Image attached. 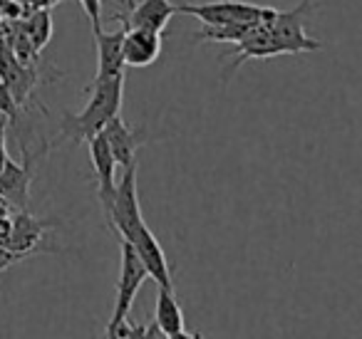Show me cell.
Listing matches in <instances>:
<instances>
[{"mask_svg":"<svg viewBox=\"0 0 362 339\" xmlns=\"http://www.w3.org/2000/svg\"><path fill=\"white\" fill-rule=\"evenodd\" d=\"M90 100L85 109L72 114L65 112L60 121V134L57 141H72V144H87L95 134L105 129L110 119H115L122 112V100H124V75L112 77H95L90 87Z\"/></svg>","mask_w":362,"mask_h":339,"instance_id":"6da1fadb","label":"cell"},{"mask_svg":"<svg viewBox=\"0 0 362 339\" xmlns=\"http://www.w3.org/2000/svg\"><path fill=\"white\" fill-rule=\"evenodd\" d=\"M176 13L197 18L202 25H256L273 18V8L246 3V0H211V3H184Z\"/></svg>","mask_w":362,"mask_h":339,"instance_id":"7a4b0ae2","label":"cell"},{"mask_svg":"<svg viewBox=\"0 0 362 339\" xmlns=\"http://www.w3.org/2000/svg\"><path fill=\"white\" fill-rule=\"evenodd\" d=\"M313 11H315V0H300L291 11H276L266 23L283 55H305V52L322 50V42L305 32V20Z\"/></svg>","mask_w":362,"mask_h":339,"instance_id":"3957f363","label":"cell"},{"mask_svg":"<svg viewBox=\"0 0 362 339\" xmlns=\"http://www.w3.org/2000/svg\"><path fill=\"white\" fill-rule=\"evenodd\" d=\"M119 248H122V265H119V280H117L115 309H112V319L107 322V329H105L107 337H115L117 327L129 319L136 292H139V287L144 285V280L149 278V273H146L144 263L139 260L136 250L132 248L124 238H119Z\"/></svg>","mask_w":362,"mask_h":339,"instance_id":"277c9868","label":"cell"},{"mask_svg":"<svg viewBox=\"0 0 362 339\" xmlns=\"http://www.w3.org/2000/svg\"><path fill=\"white\" fill-rule=\"evenodd\" d=\"M117 238H124L132 248L136 250L139 260L144 263L149 278L154 280L159 287L174 290V280H171V268L166 263V253L159 245V240L154 238V233L149 230V225L144 223V218L136 220L132 228H127L124 233H119Z\"/></svg>","mask_w":362,"mask_h":339,"instance_id":"5b68a950","label":"cell"},{"mask_svg":"<svg viewBox=\"0 0 362 339\" xmlns=\"http://www.w3.org/2000/svg\"><path fill=\"white\" fill-rule=\"evenodd\" d=\"M127 11L115 13L112 20H119L124 28H149V30L164 32L171 16L176 13V6L171 0H122Z\"/></svg>","mask_w":362,"mask_h":339,"instance_id":"8992f818","label":"cell"},{"mask_svg":"<svg viewBox=\"0 0 362 339\" xmlns=\"http://www.w3.org/2000/svg\"><path fill=\"white\" fill-rule=\"evenodd\" d=\"M23 164L8 159L0 171V198H6L13 210H28L30 206V184H33V161L35 156L23 149Z\"/></svg>","mask_w":362,"mask_h":339,"instance_id":"52a82bcc","label":"cell"},{"mask_svg":"<svg viewBox=\"0 0 362 339\" xmlns=\"http://www.w3.org/2000/svg\"><path fill=\"white\" fill-rule=\"evenodd\" d=\"M87 149H90V161L92 169L97 176V198L102 203V213L107 215V210L112 208V201H115V189H117V159L110 149V141L105 139V134H95L87 141Z\"/></svg>","mask_w":362,"mask_h":339,"instance_id":"ba28073f","label":"cell"},{"mask_svg":"<svg viewBox=\"0 0 362 339\" xmlns=\"http://www.w3.org/2000/svg\"><path fill=\"white\" fill-rule=\"evenodd\" d=\"M0 80L11 87L18 105H25L37 85V72L33 65L18 60L11 37H0Z\"/></svg>","mask_w":362,"mask_h":339,"instance_id":"9c48e42d","label":"cell"},{"mask_svg":"<svg viewBox=\"0 0 362 339\" xmlns=\"http://www.w3.org/2000/svg\"><path fill=\"white\" fill-rule=\"evenodd\" d=\"M50 225H52V220H47V218H35V215H30L28 210H13L11 230H8L6 238L0 240V245H6L13 253L28 258L30 253H35L37 243L45 238V230L50 228Z\"/></svg>","mask_w":362,"mask_h":339,"instance_id":"30bf717a","label":"cell"},{"mask_svg":"<svg viewBox=\"0 0 362 339\" xmlns=\"http://www.w3.org/2000/svg\"><path fill=\"white\" fill-rule=\"evenodd\" d=\"M281 55H283L281 47H278L276 40H273L266 23H258L256 28H251V32H248L243 40L236 42L231 55L226 57V60H231V67H228V72L223 77H231L233 72L248 60H271V57H281Z\"/></svg>","mask_w":362,"mask_h":339,"instance_id":"8fae6325","label":"cell"},{"mask_svg":"<svg viewBox=\"0 0 362 339\" xmlns=\"http://www.w3.org/2000/svg\"><path fill=\"white\" fill-rule=\"evenodd\" d=\"M102 134L110 141V149L117 159V166H122V169L136 164V151H139V146H144L149 141L144 129H136V126L127 124L119 114L107 121Z\"/></svg>","mask_w":362,"mask_h":339,"instance_id":"7c38bea8","label":"cell"},{"mask_svg":"<svg viewBox=\"0 0 362 339\" xmlns=\"http://www.w3.org/2000/svg\"><path fill=\"white\" fill-rule=\"evenodd\" d=\"M161 55V32L149 28H124V65L149 67Z\"/></svg>","mask_w":362,"mask_h":339,"instance_id":"4fadbf2b","label":"cell"},{"mask_svg":"<svg viewBox=\"0 0 362 339\" xmlns=\"http://www.w3.org/2000/svg\"><path fill=\"white\" fill-rule=\"evenodd\" d=\"M97 75L95 77H112L124 75V25L117 30H97Z\"/></svg>","mask_w":362,"mask_h":339,"instance_id":"5bb4252c","label":"cell"},{"mask_svg":"<svg viewBox=\"0 0 362 339\" xmlns=\"http://www.w3.org/2000/svg\"><path fill=\"white\" fill-rule=\"evenodd\" d=\"M154 324L161 329V337H169V339L199 337L197 332H189L187 329L184 309H181L174 290L159 287V295H156V309H154Z\"/></svg>","mask_w":362,"mask_h":339,"instance_id":"9a60e30c","label":"cell"},{"mask_svg":"<svg viewBox=\"0 0 362 339\" xmlns=\"http://www.w3.org/2000/svg\"><path fill=\"white\" fill-rule=\"evenodd\" d=\"M23 32L28 35V40L35 45V50L40 52L42 47L50 42L52 35V20H50V11H33L28 23L23 25Z\"/></svg>","mask_w":362,"mask_h":339,"instance_id":"2e32d148","label":"cell"},{"mask_svg":"<svg viewBox=\"0 0 362 339\" xmlns=\"http://www.w3.org/2000/svg\"><path fill=\"white\" fill-rule=\"evenodd\" d=\"M0 117H6L8 121L21 119V105H18L16 95L3 80H0Z\"/></svg>","mask_w":362,"mask_h":339,"instance_id":"e0dca14e","label":"cell"},{"mask_svg":"<svg viewBox=\"0 0 362 339\" xmlns=\"http://www.w3.org/2000/svg\"><path fill=\"white\" fill-rule=\"evenodd\" d=\"M80 3L92 23V32L102 30V0H80Z\"/></svg>","mask_w":362,"mask_h":339,"instance_id":"ac0fdd59","label":"cell"},{"mask_svg":"<svg viewBox=\"0 0 362 339\" xmlns=\"http://www.w3.org/2000/svg\"><path fill=\"white\" fill-rule=\"evenodd\" d=\"M18 260H23V255L13 253L11 248H6V245H0V273H6L11 265H16Z\"/></svg>","mask_w":362,"mask_h":339,"instance_id":"d6986e66","label":"cell"},{"mask_svg":"<svg viewBox=\"0 0 362 339\" xmlns=\"http://www.w3.org/2000/svg\"><path fill=\"white\" fill-rule=\"evenodd\" d=\"M6 129H8V119H0V171H3L6 161L11 159V156H8V146H6Z\"/></svg>","mask_w":362,"mask_h":339,"instance_id":"ffe728a7","label":"cell"},{"mask_svg":"<svg viewBox=\"0 0 362 339\" xmlns=\"http://www.w3.org/2000/svg\"><path fill=\"white\" fill-rule=\"evenodd\" d=\"M11 213H13V208L8 206V201H6V198H0V220L8 218Z\"/></svg>","mask_w":362,"mask_h":339,"instance_id":"44dd1931","label":"cell"}]
</instances>
